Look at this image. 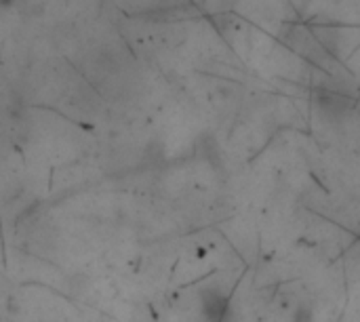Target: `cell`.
<instances>
[{
    "label": "cell",
    "instance_id": "3",
    "mask_svg": "<svg viewBox=\"0 0 360 322\" xmlns=\"http://www.w3.org/2000/svg\"><path fill=\"white\" fill-rule=\"evenodd\" d=\"M293 322H314V312L310 306H300L293 314Z\"/></svg>",
    "mask_w": 360,
    "mask_h": 322
},
{
    "label": "cell",
    "instance_id": "4",
    "mask_svg": "<svg viewBox=\"0 0 360 322\" xmlns=\"http://www.w3.org/2000/svg\"><path fill=\"white\" fill-rule=\"evenodd\" d=\"M2 4H4V6H8V4H11V0H2Z\"/></svg>",
    "mask_w": 360,
    "mask_h": 322
},
{
    "label": "cell",
    "instance_id": "1",
    "mask_svg": "<svg viewBox=\"0 0 360 322\" xmlns=\"http://www.w3.org/2000/svg\"><path fill=\"white\" fill-rule=\"evenodd\" d=\"M200 316L205 322H230L232 302L219 287H207L200 291Z\"/></svg>",
    "mask_w": 360,
    "mask_h": 322
},
{
    "label": "cell",
    "instance_id": "2",
    "mask_svg": "<svg viewBox=\"0 0 360 322\" xmlns=\"http://www.w3.org/2000/svg\"><path fill=\"white\" fill-rule=\"evenodd\" d=\"M316 105L323 116H327L331 120H340L352 110V99L342 93L321 89V91H316Z\"/></svg>",
    "mask_w": 360,
    "mask_h": 322
}]
</instances>
